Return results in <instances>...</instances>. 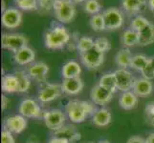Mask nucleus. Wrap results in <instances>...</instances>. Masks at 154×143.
<instances>
[{
  "label": "nucleus",
  "instance_id": "f257e3e1",
  "mask_svg": "<svg viewBox=\"0 0 154 143\" xmlns=\"http://www.w3.org/2000/svg\"><path fill=\"white\" fill-rule=\"evenodd\" d=\"M93 102L85 100H71L65 106V115L73 123H82L98 110Z\"/></svg>",
  "mask_w": 154,
  "mask_h": 143
},
{
  "label": "nucleus",
  "instance_id": "f03ea898",
  "mask_svg": "<svg viewBox=\"0 0 154 143\" xmlns=\"http://www.w3.org/2000/svg\"><path fill=\"white\" fill-rule=\"evenodd\" d=\"M71 34L62 25H53L44 34V44L49 50H60L69 44Z\"/></svg>",
  "mask_w": 154,
  "mask_h": 143
},
{
  "label": "nucleus",
  "instance_id": "7ed1b4c3",
  "mask_svg": "<svg viewBox=\"0 0 154 143\" xmlns=\"http://www.w3.org/2000/svg\"><path fill=\"white\" fill-rule=\"evenodd\" d=\"M53 12L58 22L68 24L76 16V6L71 0H56L53 5Z\"/></svg>",
  "mask_w": 154,
  "mask_h": 143
},
{
  "label": "nucleus",
  "instance_id": "20e7f679",
  "mask_svg": "<svg viewBox=\"0 0 154 143\" xmlns=\"http://www.w3.org/2000/svg\"><path fill=\"white\" fill-rule=\"evenodd\" d=\"M62 94L61 84L45 82L41 84V87L38 93V99L41 103H49L60 98Z\"/></svg>",
  "mask_w": 154,
  "mask_h": 143
},
{
  "label": "nucleus",
  "instance_id": "39448f33",
  "mask_svg": "<svg viewBox=\"0 0 154 143\" xmlns=\"http://www.w3.org/2000/svg\"><path fill=\"white\" fill-rule=\"evenodd\" d=\"M2 48L7 51L15 52L27 47L28 39L22 34H3L1 38Z\"/></svg>",
  "mask_w": 154,
  "mask_h": 143
},
{
  "label": "nucleus",
  "instance_id": "423d86ee",
  "mask_svg": "<svg viewBox=\"0 0 154 143\" xmlns=\"http://www.w3.org/2000/svg\"><path fill=\"white\" fill-rule=\"evenodd\" d=\"M81 61L88 70H97L103 64L104 52L98 50L96 47H93L89 51L79 54Z\"/></svg>",
  "mask_w": 154,
  "mask_h": 143
},
{
  "label": "nucleus",
  "instance_id": "0eeeda50",
  "mask_svg": "<svg viewBox=\"0 0 154 143\" xmlns=\"http://www.w3.org/2000/svg\"><path fill=\"white\" fill-rule=\"evenodd\" d=\"M105 23V31H116L124 25V13L118 8H108L103 12Z\"/></svg>",
  "mask_w": 154,
  "mask_h": 143
},
{
  "label": "nucleus",
  "instance_id": "6e6552de",
  "mask_svg": "<svg viewBox=\"0 0 154 143\" xmlns=\"http://www.w3.org/2000/svg\"><path fill=\"white\" fill-rule=\"evenodd\" d=\"M18 113L26 118H41L44 112L36 100L33 98H24L19 103Z\"/></svg>",
  "mask_w": 154,
  "mask_h": 143
},
{
  "label": "nucleus",
  "instance_id": "1a4fd4ad",
  "mask_svg": "<svg viewBox=\"0 0 154 143\" xmlns=\"http://www.w3.org/2000/svg\"><path fill=\"white\" fill-rule=\"evenodd\" d=\"M42 118H43L47 128H49L54 132L61 128L63 125H65L66 115L61 110L52 109L48 111H44Z\"/></svg>",
  "mask_w": 154,
  "mask_h": 143
},
{
  "label": "nucleus",
  "instance_id": "9d476101",
  "mask_svg": "<svg viewBox=\"0 0 154 143\" xmlns=\"http://www.w3.org/2000/svg\"><path fill=\"white\" fill-rule=\"evenodd\" d=\"M1 22L4 28L9 30L17 29L22 22V13L17 8H8L2 13Z\"/></svg>",
  "mask_w": 154,
  "mask_h": 143
},
{
  "label": "nucleus",
  "instance_id": "9b49d317",
  "mask_svg": "<svg viewBox=\"0 0 154 143\" xmlns=\"http://www.w3.org/2000/svg\"><path fill=\"white\" fill-rule=\"evenodd\" d=\"M114 94H115L114 92L97 84V85H95L91 89L90 98H91L94 104L103 107V106L107 105L112 100Z\"/></svg>",
  "mask_w": 154,
  "mask_h": 143
},
{
  "label": "nucleus",
  "instance_id": "f8f14e48",
  "mask_svg": "<svg viewBox=\"0 0 154 143\" xmlns=\"http://www.w3.org/2000/svg\"><path fill=\"white\" fill-rule=\"evenodd\" d=\"M114 73L117 80V89L122 93L132 91L136 79L133 75L126 69H118Z\"/></svg>",
  "mask_w": 154,
  "mask_h": 143
},
{
  "label": "nucleus",
  "instance_id": "ddd939ff",
  "mask_svg": "<svg viewBox=\"0 0 154 143\" xmlns=\"http://www.w3.org/2000/svg\"><path fill=\"white\" fill-rule=\"evenodd\" d=\"M27 73L31 77L32 80L40 84H43L46 82L47 76H48L49 67L45 62L42 61L34 62L28 67Z\"/></svg>",
  "mask_w": 154,
  "mask_h": 143
},
{
  "label": "nucleus",
  "instance_id": "4468645a",
  "mask_svg": "<svg viewBox=\"0 0 154 143\" xmlns=\"http://www.w3.org/2000/svg\"><path fill=\"white\" fill-rule=\"evenodd\" d=\"M27 119L21 115H11L4 120V129L15 135L21 134L22 132H24L27 128Z\"/></svg>",
  "mask_w": 154,
  "mask_h": 143
},
{
  "label": "nucleus",
  "instance_id": "2eb2a0df",
  "mask_svg": "<svg viewBox=\"0 0 154 143\" xmlns=\"http://www.w3.org/2000/svg\"><path fill=\"white\" fill-rule=\"evenodd\" d=\"M53 136H54V137H57V139H65L70 143L77 142L81 139V137H82L81 133H79L76 127L72 124L63 125L61 128L53 132Z\"/></svg>",
  "mask_w": 154,
  "mask_h": 143
},
{
  "label": "nucleus",
  "instance_id": "dca6fc26",
  "mask_svg": "<svg viewBox=\"0 0 154 143\" xmlns=\"http://www.w3.org/2000/svg\"><path fill=\"white\" fill-rule=\"evenodd\" d=\"M84 87V83L81 77L63 78L61 88L63 94L67 95H77L82 93Z\"/></svg>",
  "mask_w": 154,
  "mask_h": 143
},
{
  "label": "nucleus",
  "instance_id": "f3484780",
  "mask_svg": "<svg viewBox=\"0 0 154 143\" xmlns=\"http://www.w3.org/2000/svg\"><path fill=\"white\" fill-rule=\"evenodd\" d=\"M132 91L139 97H147L153 92V84L151 80L145 77L136 78Z\"/></svg>",
  "mask_w": 154,
  "mask_h": 143
},
{
  "label": "nucleus",
  "instance_id": "a211bd4d",
  "mask_svg": "<svg viewBox=\"0 0 154 143\" xmlns=\"http://www.w3.org/2000/svg\"><path fill=\"white\" fill-rule=\"evenodd\" d=\"M35 59V52L30 47H24L14 54V60L20 66L31 65Z\"/></svg>",
  "mask_w": 154,
  "mask_h": 143
},
{
  "label": "nucleus",
  "instance_id": "6ab92c4d",
  "mask_svg": "<svg viewBox=\"0 0 154 143\" xmlns=\"http://www.w3.org/2000/svg\"><path fill=\"white\" fill-rule=\"evenodd\" d=\"M147 0H122V7L130 16H136L145 9Z\"/></svg>",
  "mask_w": 154,
  "mask_h": 143
},
{
  "label": "nucleus",
  "instance_id": "aec40b11",
  "mask_svg": "<svg viewBox=\"0 0 154 143\" xmlns=\"http://www.w3.org/2000/svg\"><path fill=\"white\" fill-rule=\"evenodd\" d=\"M138 103H139V97L133 91L125 92L120 95L119 105L122 109L126 111L133 110L138 106Z\"/></svg>",
  "mask_w": 154,
  "mask_h": 143
},
{
  "label": "nucleus",
  "instance_id": "412c9836",
  "mask_svg": "<svg viewBox=\"0 0 154 143\" xmlns=\"http://www.w3.org/2000/svg\"><path fill=\"white\" fill-rule=\"evenodd\" d=\"M111 120H112V115L108 109L104 107L98 109L92 116L93 124L97 127H100V128L108 126L111 123Z\"/></svg>",
  "mask_w": 154,
  "mask_h": 143
},
{
  "label": "nucleus",
  "instance_id": "4be33fe9",
  "mask_svg": "<svg viewBox=\"0 0 154 143\" xmlns=\"http://www.w3.org/2000/svg\"><path fill=\"white\" fill-rule=\"evenodd\" d=\"M82 73V67L75 60L66 62L61 69V75L63 78H74L79 77Z\"/></svg>",
  "mask_w": 154,
  "mask_h": 143
},
{
  "label": "nucleus",
  "instance_id": "5701e85b",
  "mask_svg": "<svg viewBox=\"0 0 154 143\" xmlns=\"http://www.w3.org/2000/svg\"><path fill=\"white\" fill-rule=\"evenodd\" d=\"M132 57L133 55H132L130 50L128 48L124 47L116 54L115 62L120 67V69H126L127 70V68H130Z\"/></svg>",
  "mask_w": 154,
  "mask_h": 143
},
{
  "label": "nucleus",
  "instance_id": "b1692460",
  "mask_svg": "<svg viewBox=\"0 0 154 143\" xmlns=\"http://www.w3.org/2000/svg\"><path fill=\"white\" fill-rule=\"evenodd\" d=\"M2 91L5 94L18 93V80L14 73L13 75H4L1 83Z\"/></svg>",
  "mask_w": 154,
  "mask_h": 143
},
{
  "label": "nucleus",
  "instance_id": "393cba45",
  "mask_svg": "<svg viewBox=\"0 0 154 143\" xmlns=\"http://www.w3.org/2000/svg\"><path fill=\"white\" fill-rule=\"evenodd\" d=\"M138 34H139V42H138L139 46L146 47L154 43V25L152 23L140 31Z\"/></svg>",
  "mask_w": 154,
  "mask_h": 143
},
{
  "label": "nucleus",
  "instance_id": "a878e982",
  "mask_svg": "<svg viewBox=\"0 0 154 143\" xmlns=\"http://www.w3.org/2000/svg\"><path fill=\"white\" fill-rule=\"evenodd\" d=\"M139 42V34L138 31L132 30L131 28L126 29L122 35V43L125 48H131L138 45Z\"/></svg>",
  "mask_w": 154,
  "mask_h": 143
},
{
  "label": "nucleus",
  "instance_id": "bb28decb",
  "mask_svg": "<svg viewBox=\"0 0 154 143\" xmlns=\"http://www.w3.org/2000/svg\"><path fill=\"white\" fill-rule=\"evenodd\" d=\"M14 75L18 80V93L20 94L27 93L31 87V80H32L27 72L17 71L14 73Z\"/></svg>",
  "mask_w": 154,
  "mask_h": 143
},
{
  "label": "nucleus",
  "instance_id": "cd10ccee",
  "mask_svg": "<svg viewBox=\"0 0 154 143\" xmlns=\"http://www.w3.org/2000/svg\"><path fill=\"white\" fill-rule=\"evenodd\" d=\"M98 84L114 93H116V91L118 90L117 89V80H116V76L114 72L104 73L103 76H100Z\"/></svg>",
  "mask_w": 154,
  "mask_h": 143
},
{
  "label": "nucleus",
  "instance_id": "c85d7f7f",
  "mask_svg": "<svg viewBox=\"0 0 154 143\" xmlns=\"http://www.w3.org/2000/svg\"><path fill=\"white\" fill-rule=\"evenodd\" d=\"M89 25L94 31L100 33L105 31V23L103 13H97L92 15L89 19Z\"/></svg>",
  "mask_w": 154,
  "mask_h": 143
},
{
  "label": "nucleus",
  "instance_id": "c756f323",
  "mask_svg": "<svg viewBox=\"0 0 154 143\" xmlns=\"http://www.w3.org/2000/svg\"><path fill=\"white\" fill-rule=\"evenodd\" d=\"M149 57L146 56L145 55H133L131 60V64L130 68L133 69L135 71H139L142 72V70L144 69L149 62Z\"/></svg>",
  "mask_w": 154,
  "mask_h": 143
},
{
  "label": "nucleus",
  "instance_id": "7c9ffc66",
  "mask_svg": "<svg viewBox=\"0 0 154 143\" xmlns=\"http://www.w3.org/2000/svg\"><path fill=\"white\" fill-rule=\"evenodd\" d=\"M95 46V40L90 36H82L79 38L77 44V50L79 52V54L85 52Z\"/></svg>",
  "mask_w": 154,
  "mask_h": 143
},
{
  "label": "nucleus",
  "instance_id": "2f4dec72",
  "mask_svg": "<svg viewBox=\"0 0 154 143\" xmlns=\"http://www.w3.org/2000/svg\"><path fill=\"white\" fill-rule=\"evenodd\" d=\"M149 24H150L149 20H148L147 18H146L145 16H143V15L139 14V15L134 16V18L131 20L130 28L139 33L140 31H142L143 29L146 28V26H148Z\"/></svg>",
  "mask_w": 154,
  "mask_h": 143
},
{
  "label": "nucleus",
  "instance_id": "473e14b6",
  "mask_svg": "<svg viewBox=\"0 0 154 143\" xmlns=\"http://www.w3.org/2000/svg\"><path fill=\"white\" fill-rule=\"evenodd\" d=\"M17 9L22 10H36L38 9V0H14Z\"/></svg>",
  "mask_w": 154,
  "mask_h": 143
},
{
  "label": "nucleus",
  "instance_id": "72a5a7b5",
  "mask_svg": "<svg viewBox=\"0 0 154 143\" xmlns=\"http://www.w3.org/2000/svg\"><path fill=\"white\" fill-rule=\"evenodd\" d=\"M100 10H102V6L98 0H86L84 3V10L91 15L100 13Z\"/></svg>",
  "mask_w": 154,
  "mask_h": 143
},
{
  "label": "nucleus",
  "instance_id": "f704fd0d",
  "mask_svg": "<svg viewBox=\"0 0 154 143\" xmlns=\"http://www.w3.org/2000/svg\"><path fill=\"white\" fill-rule=\"evenodd\" d=\"M95 47L105 54L106 52H108L111 49V44L110 41L106 37H98L95 39Z\"/></svg>",
  "mask_w": 154,
  "mask_h": 143
},
{
  "label": "nucleus",
  "instance_id": "c9c22d12",
  "mask_svg": "<svg viewBox=\"0 0 154 143\" xmlns=\"http://www.w3.org/2000/svg\"><path fill=\"white\" fill-rule=\"evenodd\" d=\"M56 0H38V10L42 13H47L53 10V5Z\"/></svg>",
  "mask_w": 154,
  "mask_h": 143
},
{
  "label": "nucleus",
  "instance_id": "e433bc0d",
  "mask_svg": "<svg viewBox=\"0 0 154 143\" xmlns=\"http://www.w3.org/2000/svg\"><path fill=\"white\" fill-rule=\"evenodd\" d=\"M141 73H142L143 77H145L146 79L152 80V79L154 78V71H153V68L150 64V59H149V62H148V64L143 69Z\"/></svg>",
  "mask_w": 154,
  "mask_h": 143
},
{
  "label": "nucleus",
  "instance_id": "4c0bfd02",
  "mask_svg": "<svg viewBox=\"0 0 154 143\" xmlns=\"http://www.w3.org/2000/svg\"><path fill=\"white\" fill-rule=\"evenodd\" d=\"M1 143H15L13 133L6 129H3L1 133Z\"/></svg>",
  "mask_w": 154,
  "mask_h": 143
},
{
  "label": "nucleus",
  "instance_id": "58836bf2",
  "mask_svg": "<svg viewBox=\"0 0 154 143\" xmlns=\"http://www.w3.org/2000/svg\"><path fill=\"white\" fill-rule=\"evenodd\" d=\"M145 114L146 118H150L154 115V101L148 102L145 107Z\"/></svg>",
  "mask_w": 154,
  "mask_h": 143
},
{
  "label": "nucleus",
  "instance_id": "ea45409f",
  "mask_svg": "<svg viewBox=\"0 0 154 143\" xmlns=\"http://www.w3.org/2000/svg\"><path fill=\"white\" fill-rule=\"evenodd\" d=\"M126 143H146V139L141 136H132L126 141Z\"/></svg>",
  "mask_w": 154,
  "mask_h": 143
},
{
  "label": "nucleus",
  "instance_id": "a19ab883",
  "mask_svg": "<svg viewBox=\"0 0 154 143\" xmlns=\"http://www.w3.org/2000/svg\"><path fill=\"white\" fill-rule=\"evenodd\" d=\"M9 103H10L9 98L5 94H2V97H1V108H2V110H6L7 107L9 106Z\"/></svg>",
  "mask_w": 154,
  "mask_h": 143
},
{
  "label": "nucleus",
  "instance_id": "79ce46f5",
  "mask_svg": "<svg viewBox=\"0 0 154 143\" xmlns=\"http://www.w3.org/2000/svg\"><path fill=\"white\" fill-rule=\"evenodd\" d=\"M47 143H70V142L65 140V139H57V137H54V136H53L51 139H49V141L47 142Z\"/></svg>",
  "mask_w": 154,
  "mask_h": 143
},
{
  "label": "nucleus",
  "instance_id": "37998d69",
  "mask_svg": "<svg viewBox=\"0 0 154 143\" xmlns=\"http://www.w3.org/2000/svg\"><path fill=\"white\" fill-rule=\"evenodd\" d=\"M146 143H154V133L149 134L146 139Z\"/></svg>",
  "mask_w": 154,
  "mask_h": 143
},
{
  "label": "nucleus",
  "instance_id": "c03bdc74",
  "mask_svg": "<svg viewBox=\"0 0 154 143\" xmlns=\"http://www.w3.org/2000/svg\"><path fill=\"white\" fill-rule=\"evenodd\" d=\"M147 7L154 13V0H147Z\"/></svg>",
  "mask_w": 154,
  "mask_h": 143
},
{
  "label": "nucleus",
  "instance_id": "a18cd8bd",
  "mask_svg": "<svg viewBox=\"0 0 154 143\" xmlns=\"http://www.w3.org/2000/svg\"><path fill=\"white\" fill-rule=\"evenodd\" d=\"M146 121L148 122V124H150L151 126L154 127V115L150 116V118H146Z\"/></svg>",
  "mask_w": 154,
  "mask_h": 143
},
{
  "label": "nucleus",
  "instance_id": "49530a36",
  "mask_svg": "<svg viewBox=\"0 0 154 143\" xmlns=\"http://www.w3.org/2000/svg\"><path fill=\"white\" fill-rule=\"evenodd\" d=\"M71 1L74 3V4H79V3H82L84 1H86V0H71Z\"/></svg>",
  "mask_w": 154,
  "mask_h": 143
},
{
  "label": "nucleus",
  "instance_id": "de8ad7c7",
  "mask_svg": "<svg viewBox=\"0 0 154 143\" xmlns=\"http://www.w3.org/2000/svg\"><path fill=\"white\" fill-rule=\"evenodd\" d=\"M150 64L153 68V71H154V56L153 57H150Z\"/></svg>",
  "mask_w": 154,
  "mask_h": 143
},
{
  "label": "nucleus",
  "instance_id": "09e8293b",
  "mask_svg": "<svg viewBox=\"0 0 154 143\" xmlns=\"http://www.w3.org/2000/svg\"><path fill=\"white\" fill-rule=\"evenodd\" d=\"M97 143H109L107 140H102V141H99V142H97Z\"/></svg>",
  "mask_w": 154,
  "mask_h": 143
},
{
  "label": "nucleus",
  "instance_id": "8fccbe9b",
  "mask_svg": "<svg viewBox=\"0 0 154 143\" xmlns=\"http://www.w3.org/2000/svg\"><path fill=\"white\" fill-rule=\"evenodd\" d=\"M88 143H94V142H88Z\"/></svg>",
  "mask_w": 154,
  "mask_h": 143
}]
</instances>
